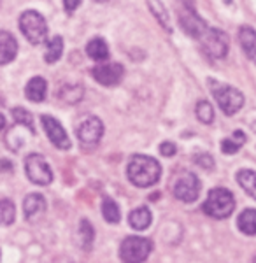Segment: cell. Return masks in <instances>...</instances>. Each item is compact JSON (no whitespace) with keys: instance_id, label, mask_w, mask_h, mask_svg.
Instances as JSON below:
<instances>
[{"instance_id":"cell-2","label":"cell","mask_w":256,"mask_h":263,"mask_svg":"<svg viewBox=\"0 0 256 263\" xmlns=\"http://www.w3.org/2000/svg\"><path fill=\"white\" fill-rule=\"evenodd\" d=\"M204 213L211 218L225 219L235 209V198L227 188H212L202 205Z\"/></svg>"},{"instance_id":"cell-34","label":"cell","mask_w":256,"mask_h":263,"mask_svg":"<svg viewBox=\"0 0 256 263\" xmlns=\"http://www.w3.org/2000/svg\"><path fill=\"white\" fill-rule=\"evenodd\" d=\"M247 57H249L251 60H253V62L256 63V48H253V49H251L249 53H247Z\"/></svg>"},{"instance_id":"cell-27","label":"cell","mask_w":256,"mask_h":263,"mask_svg":"<svg viewBox=\"0 0 256 263\" xmlns=\"http://www.w3.org/2000/svg\"><path fill=\"white\" fill-rule=\"evenodd\" d=\"M14 216H16L14 203L9 198H2L0 200V221L4 224H12L14 223Z\"/></svg>"},{"instance_id":"cell-35","label":"cell","mask_w":256,"mask_h":263,"mask_svg":"<svg viewBox=\"0 0 256 263\" xmlns=\"http://www.w3.org/2000/svg\"><path fill=\"white\" fill-rule=\"evenodd\" d=\"M4 128H6V118L0 114V130H4Z\"/></svg>"},{"instance_id":"cell-28","label":"cell","mask_w":256,"mask_h":263,"mask_svg":"<svg viewBox=\"0 0 256 263\" xmlns=\"http://www.w3.org/2000/svg\"><path fill=\"white\" fill-rule=\"evenodd\" d=\"M12 118H14V121L18 123V125L27 126V128L32 132V134L35 132V126H33V118H32V114L27 111V109L14 107V109H12Z\"/></svg>"},{"instance_id":"cell-7","label":"cell","mask_w":256,"mask_h":263,"mask_svg":"<svg viewBox=\"0 0 256 263\" xmlns=\"http://www.w3.org/2000/svg\"><path fill=\"white\" fill-rule=\"evenodd\" d=\"M212 95L220 105V109L223 111L227 116H233L242 109L244 105V95L232 86H225V84H216Z\"/></svg>"},{"instance_id":"cell-25","label":"cell","mask_w":256,"mask_h":263,"mask_svg":"<svg viewBox=\"0 0 256 263\" xmlns=\"http://www.w3.org/2000/svg\"><path fill=\"white\" fill-rule=\"evenodd\" d=\"M63 54V39L62 37H53L48 42V48H46V54H44V60L48 63H54L62 58Z\"/></svg>"},{"instance_id":"cell-29","label":"cell","mask_w":256,"mask_h":263,"mask_svg":"<svg viewBox=\"0 0 256 263\" xmlns=\"http://www.w3.org/2000/svg\"><path fill=\"white\" fill-rule=\"evenodd\" d=\"M197 118L206 125H211L214 121V109L207 100H200L197 104Z\"/></svg>"},{"instance_id":"cell-18","label":"cell","mask_w":256,"mask_h":263,"mask_svg":"<svg viewBox=\"0 0 256 263\" xmlns=\"http://www.w3.org/2000/svg\"><path fill=\"white\" fill-rule=\"evenodd\" d=\"M95 239V230H93V224L88 219H81L79 228H78V246L84 251H89Z\"/></svg>"},{"instance_id":"cell-20","label":"cell","mask_w":256,"mask_h":263,"mask_svg":"<svg viewBox=\"0 0 256 263\" xmlns=\"http://www.w3.org/2000/svg\"><path fill=\"white\" fill-rule=\"evenodd\" d=\"M148 6H149V11L153 12V16L158 20V23H160L167 32H172L169 11L165 9V6L161 4V0H148Z\"/></svg>"},{"instance_id":"cell-13","label":"cell","mask_w":256,"mask_h":263,"mask_svg":"<svg viewBox=\"0 0 256 263\" xmlns=\"http://www.w3.org/2000/svg\"><path fill=\"white\" fill-rule=\"evenodd\" d=\"M179 21H181V27L188 35H191L193 39H198L200 35L204 33V30L207 28L206 21L200 20L198 14L193 9L182 11L181 16H179Z\"/></svg>"},{"instance_id":"cell-6","label":"cell","mask_w":256,"mask_h":263,"mask_svg":"<svg viewBox=\"0 0 256 263\" xmlns=\"http://www.w3.org/2000/svg\"><path fill=\"white\" fill-rule=\"evenodd\" d=\"M25 172L27 177L33 184L39 186H48L53 181V171H51L49 163L46 162V158L39 153H32L25 160Z\"/></svg>"},{"instance_id":"cell-15","label":"cell","mask_w":256,"mask_h":263,"mask_svg":"<svg viewBox=\"0 0 256 263\" xmlns=\"http://www.w3.org/2000/svg\"><path fill=\"white\" fill-rule=\"evenodd\" d=\"M46 95H48V83H46L44 78L41 76H35L27 83V88H25V97L30 102H44Z\"/></svg>"},{"instance_id":"cell-30","label":"cell","mask_w":256,"mask_h":263,"mask_svg":"<svg viewBox=\"0 0 256 263\" xmlns=\"http://www.w3.org/2000/svg\"><path fill=\"white\" fill-rule=\"evenodd\" d=\"M193 160L198 167L206 168V171H211V168L214 167V160H212V156L207 155V153H198V155L193 156Z\"/></svg>"},{"instance_id":"cell-21","label":"cell","mask_w":256,"mask_h":263,"mask_svg":"<svg viewBox=\"0 0 256 263\" xmlns=\"http://www.w3.org/2000/svg\"><path fill=\"white\" fill-rule=\"evenodd\" d=\"M237 182L241 184V188H244L246 193H249L251 197L256 200V172L249 171V168H242L237 172Z\"/></svg>"},{"instance_id":"cell-16","label":"cell","mask_w":256,"mask_h":263,"mask_svg":"<svg viewBox=\"0 0 256 263\" xmlns=\"http://www.w3.org/2000/svg\"><path fill=\"white\" fill-rule=\"evenodd\" d=\"M151 221H153V216L148 207H137V209H134L130 214H128V223H130V227L137 232L146 230L149 224H151Z\"/></svg>"},{"instance_id":"cell-37","label":"cell","mask_w":256,"mask_h":263,"mask_svg":"<svg viewBox=\"0 0 256 263\" xmlns=\"http://www.w3.org/2000/svg\"><path fill=\"white\" fill-rule=\"evenodd\" d=\"M99 2H104V0H99Z\"/></svg>"},{"instance_id":"cell-12","label":"cell","mask_w":256,"mask_h":263,"mask_svg":"<svg viewBox=\"0 0 256 263\" xmlns=\"http://www.w3.org/2000/svg\"><path fill=\"white\" fill-rule=\"evenodd\" d=\"M46 198L41 193H30L23 200V213L27 221L35 223L37 219L42 218L46 213Z\"/></svg>"},{"instance_id":"cell-8","label":"cell","mask_w":256,"mask_h":263,"mask_svg":"<svg viewBox=\"0 0 256 263\" xmlns=\"http://www.w3.org/2000/svg\"><path fill=\"white\" fill-rule=\"evenodd\" d=\"M174 192V197L181 202H186V203H191L198 198L200 195V181L195 174L188 172V174H182L181 177L176 181L172 188Z\"/></svg>"},{"instance_id":"cell-24","label":"cell","mask_w":256,"mask_h":263,"mask_svg":"<svg viewBox=\"0 0 256 263\" xmlns=\"http://www.w3.org/2000/svg\"><path fill=\"white\" fill-rule=\"evenodd\" d=\"M244 142H246V134L241 130H235L232 137L225 139V141L221 142V151H223L225 155H235Z\"/></svg>"},{"instance_id":"cell-26","label":"cell","mask_w":256,"mask_h":263,"mask_svg":"<svg viewBox=\"0 0 256 263\" xmlns=\"http://www.w3.org/2000/svg\"><path fill=\"white\" fill-rule=\"evenodd\" d=\"M239 41H241V46L246 53H249L251 49L256 48V32L254 28L251 27H241L239 30Z\"/></svg>"},{"instance_id":"cell-10","label":"cell","mask_w":256,"mask_h":263,"mask_svg":"<svg viewBox=\"0 0 256 263\" xmlns=\"http://www.w3.org/2000/svg\"><path fill=\"white\" fill-rule=\"evenodd\" d=\"M41 123H42V128H44L46 135H48V139L51 142H53V146H57L58 149H70V139L69 135H67L65 128L62 126V123L58 120H54L53 116H48V114H44V116H41Z\"/></svg>"},{"instance_id":"cell-22","label":"cell","mask_w":256,"mask_h":263,"mask_svg":"<svg viewBox=\"0 0 256 263\" xmlns=\"http://www.w3.org/2000/svg\"><path fill=\"white\" fill-rule=\"evenodd\" d=\"M83 95H84V90L79 84H65V86L60 88V91H58V99L70 105L78 104V102L83 99Z\"/></svg>"},{"instance_id":"cell-9","label":"cell","mask_w":256,"mask_h":263,"mask_svg":"<svg viewBox=\"0 0 256 263\" xmlns=\"http://www.w3.org/2000/svg\"><path fill=\"white\" fill-rule=\"evenodd\" d=\"M104 135V123L97 116L86 118L78 126V139L84 147H95Z\"/></svg>"},{"instance_id":"cell-11","label":"cell","mask_w":256,"mask_h":263,"mask_svg":"<svg viewBox=\"0 0 256 263\" xmlns=\"http://www.w3.org/2000/svg\"><path fill=\"white\" fill-rule=\"evenodd\" d=\"M125 69L119 63H99L92 69V76L102 86H116L123 79Z\"/></svg>"},{"instance_id":"cell-4","label":"cell","mask_w":256,"mask_h":263,"mask_svg":"<svg viewBox=\"0 0 256 263\" xmlns=\"http://www.w3.org/2000/svg\"><path fill=\"white\" fill-rule=\"evenodd\" d=\"M202 51L207 54L211 60H217V58H225L230 49L228 35L223 30L207 27L202 35L198 37Z\"/></svg>"},{"instance_id":"cell-1","label":"cell","mask_w":256,"mask_h":263,"mask_svg":"<svg viewBox=\"0 0 256 263\" xmlns=\"http://www.w3.org/2000/svg\"><path fill=\"white\" fill-rule=\"evenodd\" d=\"M128 179L137 188H149L156 184L161 176V167L153 156L134 155L126 168Z\"/></svg>"},{"instance_id":"cell-31","label":"cell","mask_w":256,"mask_h":263,"mask_svg":"<svg viewBox=\"0 0 256 263\" xmlns=\"http://www.w3.org/2000/svg\"><path fill=\"white\" fill-rule=\"evenodd\" d=\"M160 153L163 156H174L177 153V147H176V144H172V142H161L160 144Z\"/></svg>"},{"instance_id":"cell-5","label":"cell","mask_w":256,"mask_h":263,"mask_svg":"<svg viewBox=\"0 0 256 263\" xmlns=\"http://www.w3.org/2000/svg\"><path fill=\"white\" fill-rule=\"evenodd\" d=\"M153 251V242L144 237H126L119 246V258L123 263H142Z\"/></svg>"},{"instance_id":"cell-3","label":"cell","mask_w":256,"mask_h":263,"mask_svg":"<svg viewBox=\"0 0 256 263\" xmlns=\"http://www.w3.org/2000/svg\"><path fill=\"white\" fill-rule=\"evenodd\" d=\"M20 30L30 44L39 46L48 39V23L37 11H25L20 16Z\"/></svg>"},{"instance_id":"cell-32","label":"cell","mask_w":256,"mask_h":263,"mask_svg":"<svg viewBox=\"0 0 256 263\" xmlns=\"http://www.w3.org/2000/svg\"><path fill=\"white\" fill-rule=\"evenodd\" d=\"M81 6V0H63V7L67 12H74Z\"/></svg>"},{"instance_id":"cell-36","label":"cell","mask_w":256,"mask_h":263,"mask_svg":"<svg viewBox=\"0 0 256 263\" xmlns=\"http://www.w3.org/2000/svg\"><path fill=\"white\" fill-rule=\"evenodd\" d=\"M253 263H256V256H254V258H253Z\"/></svg>"},{"instance_id":"cell-17","label":"cell","mask_w":256,"mask_h":263,"mask_svg":"<svg viewBox=\"0 0 256 263\" xmlns=\"http://www.w3.org/2000/svg\"><path fill=\"white\" fill-rule=\"evenodd\" d=\"M86 53L92 60L95 62H105L109 58V48H107V42L100 37H95L88 42L86 46Z\"/></svg>"},{"instance_id":"cell-14","label":"cell","mask_w":256,"mask_h":263,"mask_svg":"<svg viewBox=\"0 0 256 263\" xmlns=\"http://www.w3.org/2000/svg\"><path fill=\"white\" fill-rule=\"evenodd\" d=\"M18 54V42L7 30H0V65H7Z\"/></svg>"},{"instance_id":"cell-23","label":"cell","mask_w":256,"mask_h":263,"mask_svg":"<svg viewBox=\"0 0 256 263\" xmlns=\"http://www.w3.org/2000/svg\"><path fill=\"white\" fill-rule=\"evenodd\" d=\"M102 216H104L105 221L111 224H116L119 223V219H121V213H119L118 203L111 197H104V200H102Z\"/></svg>"},{"instance_id":"cell-19","label":"cell","mask_w":256,"mask_h":263,"mask_svg":"<svg viewBox=\"0 0 256 263\" xmlns=\"http://www.w3.org/2000/svg\"><path fill=\"white\" fill-rule=\"evenodd\" d=\"M237 227L244 235H256V209L242 211L237 219Z\"/></svg>"},{"instance_id":"cell-33","label":"cell","mask_w":256,"mask_h":263,"mask_svg":"<svg viewBox=\"0 0 256 263\" xmlns=\"http://www.w3.org/2000/svg\"><path fill=\"white\" fill-rule=\"evenodd\" d=\"M12 171V163L9 160H0V172H11Z\"/></svg>"}]
</instances>
